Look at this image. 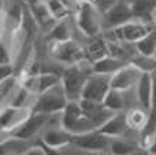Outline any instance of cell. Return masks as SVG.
<instances>
[{
  "instance_id": "obj_1",
  "label": "cell",
  "mask_w": 156,
  "mask_h": 155,
  "mask_svg": "<svg viewBox=\"0 0 156 155\" xmlns=\"http://www.w3.org/2000/svg\"><path fill=\"white\" fill-rule=\"evenodd\" d=\"M92 73V62L85 59L67 65L60 74V84L69 100H80L85 80Z\"/></svg>"
},
{
  "instance_id": "obj_2",
  "label": "cell",
  "mask_w": 156,
  "mask_h": 155,
  "mask_svg": "<svg viewBox=\"0 0 156 155\" xmlns=\"http://www.w3.org/2000/svg\"><path fill=\"white\" fill-rule=\"evenodd\" d=\"M73 19L77 29L88 38L101 33V13L88 0L80 2L77 11L73 14Z\"/></svg>"
},
{
  "instance_id": "obj_3",
  "label": "cell",
  "mask_w": 156,
  "mask_h": 155,
  "mask_svg": "<svg viewBox=\"0 0 156 155\" xmlns=\"http://www.w3.org/2000/svg\"><path fill=\"white\" fill-rule=\"evenodd\" d=\"M69 99L63 91L62 84H56L52 88L36 95L34 102L32 103V111L44 113V114H60L67 104Z\"/></svg>"
},
{
  "instance_id": "obj_4",
  "label": "cell",
  "mask_w": 156,
  "mask_h": 155,
  "mask_svg": "<svg viewBox=\"0 0 156 155\" xmlns=\"http://www.w3.org/2000/svg\"><path fill=\"white\" fill-rule=\"evenodd\" d=\"M60 126L71 135L94 131V124L82 113L78 100H69L60 113Z\"/></svg>"
},
{
  "instance_id": "obj_5",
  "label": "cell",
  "mask_w": 156,
  "mask_h": 155,
  "mask_svg": "<svg viewBox=\"0 0 156 155\" xmlns=\"http://www.w3.org/2000/svg\"><path fill=\"white\" fill-rule=\"evenodd\" d=\"M49 55L56 62L73 65L80 60L85 59V48L74 38H69L65 41H49Z\"/></svg>"
},
{
  "instance_id": "obj_6",
  "label": "cell",
  "mask_w": 156,
  "mask_h": 155,
  "mask_svg": "<svg viewBox=\"0 0 156 155\" xmlns=\"http://www.w3.org/2000/svg\"><path fill=\"white\" fill-rule=\"evenodd\" d=\"M111 137L103 135L97 129L89 132H83V133L71 135V144L76 146L80 150L90 151V153H103V151L108 150Z\"/></svg>"
},
{
  "instance_id": "obj_7",
  "label": "cell",
  "mask_w": 156,
  "mask_h": 155,
  "mask_svg": "<svg viewBox=\"0 0 156 155\" xmlns=\"http://www.w3.org/2000/svg\"><path fill=\"white\" fill-rule=\"evenodd\" d=\"M49 118H51L49 114L32 111L29 115H27V118L23 121V122H21L8 135H10V136H14V137H18V139L32 140L41 129L45 128V126L48 125Z\"/></svg>"
},
{
  "instance_id": "obj_8",
  "label": "cell",
  "mask_w": 156,
  "mask_h": 155,
  "mask_svg": "<svg viewBox=\"0 0 156 155\" xmlns=\"http://www.w3.org/2000/svg\"><path fill=\"white\" fill-rule=\"evenodd\" d=\"M132 19H134L132 5L125 0H116L105 13L101 14L103 29H112V27L121 26Z\"/></svg>"
},
{
  "instance_id": "obj_9",
  "label": "cell",
  "mask_w": 156,
  "mask_h": 155,
  "mask_svg": "<svg viewBox=\"0 0 156 155\" xmlns=\"http://www.w3.org/2000/svg\"><path fill=\"white\" fill-rule=\"evenodd\" d=\"M110 77L111 76H107V74H99L92 71L85 80L82 92H81V98L94 102H103L105 93L111 88Z\"/></svg>"
},
{
  "instance_id": "obj_10",
  "label": "cell",
  "mask_w": 156,
  "mask_h": 155,
  "mask_svg": "<svg viewBox=\"0 0 156 155\" xmlns=\"http://www.w3.org/2000/svg\"><path fill=\"white\" fill-rule=\"evenodd\" d=\"M141 74H143V71L138 67H136L133 63L129 62L122 66L121 69H118L114 74H111L110 87L125 92V91L136 87V84H137Z\"/></svg>"
},
{
  "instance_id": "obj_11",
  "label": "cell",
  "mask_w": 156,
  "mask_h": 155,
  "mask_svg": "<svg viewBox=\"0 0 156 155\" xmlns=\"http://www.w3.org/2000/svg\"><path fill=\"white\" fill-rule=\"evenodd\" d=\"M45 131L41 135V143L47 147L48 153H56L62 148L71 144V133L62 126H45Z\"/></svg>"
},
{
  "instance_id": "obj_12",
  "label": "cell",
  "mask_w": 156,
  "mask_h": 155,
  "mask_svg": "<svg viewBox=\"0 0 156 155\" xmlns=\"http://www.w3.org/2000/svg\"><path fill=\"white\" fill-rule=\"evenodd\" d=\"M129 129L127 126V121H126V113L123 111H118L114 113L104 124L97 128V131L101 132L103 135L111 137H123V135L126 133V131Z\"/></svg>"
},
{
  "instance_id": "obj_13",
  "label": "cell",
  "mask_w": 156,
  "mask_h": 155,
  "mask_svg": "<svg viewBox=\"0 0 156 155\" xmlns=\"http://www.w3.org/2000/svg\"><path fill=\"white\" fill-rule=\"evenodd\" d=\"M27 10L32 14L33 19H34L36 23H37V26L43 27L47 32H48V30L54 26L55 22H56V19L49 13L47 4L44 2H41V0H30V2L27 3Z\"/></svg>"
},
{
  "instance_id": "obj_14",
  "label": "cell",
  "mask_w": 156,
  "mask_h": 155,
  "mask_svg": "<svg viewBox=\"0 0 156 155\" xmlns=\"http://www.w3.org/2000/svg\"><path fill=\"white\" fill-rule=\"evenodd\" d=\"M136 88H137V99L140 107L148 111L152 106V74H141L137 84H136Z\"/></svg>"
},
{
  "instance_id": "obj_15",
  "label": "cell",
  "mask_w": 156,
  "mask_h": 155,
  "mask_svg": "<svg viewBox=\"0 0 156 155\" xmlns=\"http://www.w3.org/2000/svg\"><path fill=\"white\" fill-rule=\"evenodd\" d=\"M85 55H86V59L90 60V62H96V60L108 55L107 41L103 37L101 33L94 36V37H90V41L85 47Z\"/></svg>"
},
{
  "instance_id": "obj_16",
  "label": "cell",
  "mask_w": 156,
  "mask_h": 155,
  "mask_svg": "<svg viewBox=\"0 0 156 155\" xmlns=\"http://www.w3.org/2000/svg\"><path fill=\"white\" fill-rule=\"evenodd\" d=\"M156 135V106H151L148 110L147 121L140 129V146L143 148H148Z\"/></svg>"
},
{
  "instance_id": "obj_17",
  "label": "cell",
  "mask_w": 156,
  "mask_h": 155,
  "mask_svg": "<svg viewBox=\"0 0 156 155\" xmlns=\"http://www.w3.org/2000/svg\"><path fill=\"white\" fill-rule=\"evenodd\" d=\"M71 16L73 15H69L55 22L54 26L48 30L49 41H65L69 38H73V29H71L70 23Z\"/></svg>"
},
{
  "instance_id": "obj_18",
  "label": "cell",
  "mask_w": 156,
  "mask_h": 155,
  "mask_svg": "<svg viewBox=\"0 0 156 155\" xmlns=\"http://www.w3.org/2000/svg\"><path fill=\"white\" fill-rule=\"evenodd\" d=\"M123 65H126V62H125L123 59L107 55V56L101 58V59L96 60V62H92V71H93V73L111 76V74H114L118 69H121Z\"/></svg>"
},
{
  "instance_id": "obj_19",
  "label": "cell",
  "mask_w": 156,
  "mask_h": 155,
  "mask_svg": "<svg viewBox=\"0 0 156 155\" xmlns=\"http://www.w3.org/2000/svg\"><path fill=\"white\" fill-rule=\"evenodd\" d=\"M29 147H30V140L18 139V137H14L8 135V137L0 140V155L26 154Z\"/></svg>"
},
{
  "instance_id": "obj_20",
  "label": "cell",
  "mask_w": 156,
  "mask_h": 155,
  "mask_svg": "<svg viewBox=\"0 0 156 155\" xmlns=\"http://www.w3.org/2000/svg\"><path fill=\"white\" fill-rule=\"evenodd\" d=\"M101 103L105 109H108L112 113L123 111L125 106H126V99H125L123 91L115 89V88H110L108 92L105 93Z\"/></svg>"
},
{
  "instance_id": "obj_21",
  "label": "cell",
  "mask_w": 156,
  "mask_h": 155,
  "mask_svg": "<svg viewBox=\"0 0 156 155\" xmlns=\"http://www.w3.org/2000/svg\"><path fill=\"white\" fill-rule=\"evenodd\" d=\"M60 82V74L54 73V71H45V73H37L34 78V88H33V93L38 95V93L44 92V91L52 88L54 85Z\"/></svg>"
},
{
  "instance_id": "obj_22",
  "label": "cell",
  "mask_w": 156,
  "mask_h": 155,
  "mask_svg": "<svg viewBox=\"0 0 156 155\" xmlns=\"http://www.w3.org/2000/svg\"><path fill=\"white\" fill-rule=\"evenodd\" d=\"M137 54L141 55H148V56H154V52L156 49V30L155 27L149 33H147L143 38L134 43Z\"/></svg>"
},
{
  "instance_id": "obj_23",
  "label": "cell",
  "mask_w": 156,
  "mask_h": 155,
  "mask_svg": "<svg viewBox=\"0 0 156 155\" xmlns=\"http://www.w3.org/2000/svg\"><path fill=\"white\" fill-rule=\"evenodd\" d=\"M132 5V11H133V16L137 21H143V22H152V4L147 0H137V2L130 3ZM154 23V22H152Z\"/></svg>"
},
{
  "instance_id": "obj_24",
  "label": "cell",
  "mask_w": 156,
  "mask_h": 155,
  "mask_svg": "<svg viewBox=\"0 0 156 155\" xmlns=\"http://www.w3.org/2000/svg\"><path fill=\"white\" fill-rule=\"evenodd\" d=\"M147 115H148V111L144 110L143 107H136V109L130 110L129 113H126V121L129 129L140 131L147 121Z\"/></svg>"
},
{
  "instance_id": "obj_25",
  "label": "cell",
  "mask_w": 156,
  "mask_h": 155,
  "mask_svg": "<svg viewBox=\"0 0 156 155\" xmlns=\"http://www.w3.org/2000/svg\"><path fill=\"white\" fill-rule=\"evenodd\" d=\"M108 150L114 155H129V154L136 153L137 147L134 144H132V143L123 140L122 137H114L110 142Z\"/></svg>"
},
{
  "instance_id": "obj_26",
  "label": "cell",
  "mask_w": 156,
  "mask_h": 155,
  "mask_svg": "<svg viewBox=\"0 0 156 155\" xmlns=\"http://www.w3.org/2000/svg\"><path fill=\"white\" fill-rule=\"evenodd\" d=\"M33 93L30 92L29 89H27L26 87H23V85H19L18 88H15V89L12 91V93H11V100H10V106L12 107H25V106H30L29 104V100L30 98H32ZM32 107V106H30Z\"/></svg>"
},
{
  "instance_id": "obj_27",
  "label": "cell",
  "mask_w": 156,
  "mask_h": 155,
  "mask_svg": "<svg viewBox=\"0 0 156 155\" xmlns=\"http://www.w3.org/2000/svg\"><path fill=\"white\" fill-rule=\"evenodd\" d=\"M130 63H133L136 67H138L143 73H154V71H156V58L155 56L137 54L136 56L132 58Z\"/></svg>"
},
{
  "instance_id": "obj_28",
  "label": "cell",
  "mask_w": 156,
  "mask_h": 155,
  "mask_svg": "<svg viewBox=\"0 0 156 155\" xmlns=\"http://www.w3.org/2000/svg\"><path fill=\"white\" fill-rule=\"evenodd\" d=\"M44 3L47 4L49 13L52 14V16H54L56 21L58 19H62V18H66V16L71 15V13L65 7V4H63L60 0H45Z\"/></svg>"
},
{
  "instance_id": "obj_29",
  "label": "cell",
  "mask_w": 156,
  "mask_h": 155,
  "mask_svg": "<svg viewBox=\"0 0 156 155\" xmlns=\"http://www.w3.org/2000/svg\"><path fill=\"white\" fill-rule=\"evenodd\" d=\"M89 2H90L92 4H94V7L103 14V13H105L116 0H89Z\"/></svg>"
},
{
  "instance_id": "obj_30",
  "label": "cell",
  "mask_w": 156,
  "mask_h": 155,
  "mask_svg": "<svg viewBox=\"0 0 156 155\" xmlns=\"http://www.w3.org/2000/svg\"><path fill=\"white\" fill-rule=\"evenodd\" d=\"M14 76V67L12 63H5V65H0V82L4 80L10 78Z\"/></svg>"
},
{
  "instance_id": "obj_31",
  "label": "cell",
  "mask_w": 156,
  "mask_h": 155,
  "mask_svg": "<svg viewBox=\"0 0 156 155\" xmlns=\"http://www.w3.org/2000/svg\"><path fill=\"white\" fill-rule=\"evenodd\" d=\"M5 63H12L11 62V54L7 47L3 43H0V65H5Z\"/></svg>"
},
{
  "instance_id": "obj_32",
  "label": "cell",
  "mask_w": 156,
  "mask_h": 155,
  "mask_svg": "<svg viewBox=\"0 0 156 155\" xmlns=\"http://www.w3.org/2000/svg\"><path fill=\"white\" fill-rule=\"evenodd\" d=\"M60 2L65 4V7L67 8V10L71 13V15H73V14L77 11V8H78V5H80L81 0H60Z\"/></svg>"
},
{
  "instance_id": "obj_33",
  "label": "cell",
  "mask_w": 156,
  "mask_h": 155,
  "mask_svg": "<svg viewBox=\"0 0 156 155\" xmlns=\"http://www.w3.org/2000/svg\"><path fill=\"white\" fill-rule=\"evenodd\" d=\"M147 150H148V153H149V154H154V155H156V135H155L154 140H152V143L149 144V147L147 148Z\"/></svg>"
},
{
  "instance_id": "obj_34",
  "label": "cell",
  "mask_w": 156,
  "mask_h": 155,
  "mask_svg": "<svg viewBox=\"0 0 156 155\" xmlns=\"http://www.w3.org/2000/svg\"><path fill=\"white\" fill-rule=\"evenodd\" d=\"M151 16H152V22H154V23H156V5H154V8H152Z\"/></svg>"
},
{
  "instance_id": "obj_35",
  "label": "cell",
  "mask_w": 156,
  "mask_h": 155,
  "mask_svg": "<svg viewBox=\"0 0 156 155\" xmlns=\"http://www.w3.org/2000/svg\"><path fill=\"white\" fill-rule=\"evenodd\" d=\"M154 56L156 58V49H155V52H154Z\"/></svg>"
},
{
  "instance_id": "obj_36",
  "label": "cell",
  "mask_w": 156,
  "mask_h": 155,
  "mask_svg": "<svg viewBox=\"0 0 156 155\" xmlns=\"http://www.w3.org/2000/svg\"><path fill=\"white\" fill-rule=\"evenodd\" d=\"M154 27H155V30H156V23H154Z\"/></svg>"
},
{
  "instance_id": "obj_37",
  "label": "cell",
  "mask_w": 156,
  "mask_h": 155,
  "mask_svg": "<svg viewBox=\"0 0 156 155\" xmlns=\"http://www.w3.org/2000/svg\"><path fill=\"white\" fill-rule=\"evenodd\" d=\"M0 43H2V36H0Z\"/></svg>"
}]
</instances>
